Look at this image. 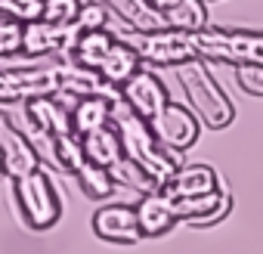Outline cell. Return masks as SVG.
<instances>
[{"instance_id":"cell-1","label":"cell","mask_w":263,"mask_h":254,"mask_svg":"<svg viewBox=\"0 0 263 254\" xmlns=\"http://www.w3.org/2000/svg\"><path fill=\"white\" fill-rule=\"evenodd\" d=\"M111 124L118 127V137H121V149H124V155L134 161L137 168H143V174L161 189V186L174 177L177 161L164 152V146H161L158 137L152 134L149 121H143L140 115H134L124 102H115Z\"/></svg>"},{"instance_id":"cell-2","label":"cell","mask_w":263,"mask_h":254,"mask_svg":"<svg viewBox=\"0 0 263 254\" xmlns=\"http://www.w3.org/2000/svg\"><path fill=\"white\" fill-rule=\"evenodd\" d=\"M177 78L186 90V99L192 105V112L211 127V131H223V127L232 124L235 108L232 99L223 93V87L214 81V75L198 62V59H186L177 65Z\"/></svg>"},{"instance_id":"cell-3","label":"cell","mask_w":263,"mask_h":254,"mask_svg":"<svg viewBox=\"0 0 263 254\" xmlns=\"http://www.w3.org/2000/svg\"><path fill=\"white\" fill-rule=\"evenodd\" d=\"M13 198H16V208L28 229H37V232L53 229L62 217V195H59L56 183L50 180V174H44L41 168L16 177Z\"/></svg>"},{"instance_id":"cell-4","label":"cell","mask_w":263,"mask_h":254,"mask_svg":"<svg viewBox=\"0 0 263 254\" xmlns=\"http://www.w3.org/2000/svg\"><path fill=\"white\" fill-rule=\"evenodd\" d=\"M124 41L137 50L140 59L152 65H180L186 59H198V47L192 31L180 28H158V31H130Z\"/></svg>"},{"instance_id":"cell-5","label":"cell","mask_w":263,"mask_h":254,"mask_svg":"<svg viewBox=\"0 0 263 254\" xmlns=\"http://www.w3.org/2000/svg\"><path fill=\"white\" fill-rule=\"evenodd\" d=\"M198 56L223 59V62H263V34L257 31H223V28H198L192 31Z\"/></svg>"},{"instance_id":"cell-6","label":"cell","mask_w":263,"mask_h":254,"mask_svg":"<svg viewBox=\"0 0 263 254\" xmlns=\"http://www.w3.org/2000/svg\"><path fill=\"white\" fill-rule=\"evenodd\" d=\"M59 93L56 62L34 68H0V105H22L31 96Z\"/></svg>"},{"instance_id":"cell-7","label":"cell","mask_w":263,"mask_h":254,"mask_svg":"<svg viewBox=\"0 0 263 254\" xmlns=\"http://www.w3.org/2000/svg\"><path fill=\"white\" fill-rule=\"evenodd\" d=\"M152 127V134L158 137V143L164 149H189L195 146L198 134H201V127H198V115L186 105H177V102H164V108L149 121Z\"/></svg>"},{"instance_id":"cell-8","label":"cell","mask_w":263,"mask_h":254,"mask_svg":"<svg viewBox=\"0 0 263 254\" xmlns=\"http://www.w3.org/2000/svg\"><path fill=\"white\" fill-rule=\"evenodd\" d=\"M118 93H121V102L134 115H140L143 121H152L167 102V87L161 84V78L152 71H143V68H137L118 87Z\"/></svg>"},{"instance_id":"cell-9","label":"cell","mask_w":263,"mask_h":254,"mask_svg":"<svg viewBox=\"0 0 263 254\" xmlns=\"http://www.w3.org/2000/svg\"><path fill=\"white\" fill-rule=\"evenodd\" d=\"M78 25H56L47 19H31L22 22V53L25 56H68Z\"/></svg>"},{"instance_id":"cell-10","label":"cell","mask_w":263,"mask_h":254,"mask_svg":"<svg viewBox=\"0 0 263 254\" xmlns=\"http://www.w3.org/2000/svg\"><path fill=\"white\" fill-rule=\"evenodd\" d=\"M93 232L115 245H134L143 239L137 208H130V205H102L93 214Z\"/></svg>"},{"instance_id":"cell-11","label":"cell","mask_w":263,"mask_h":254,"mask_svg":"<svg viewBox=\"0 0 263 254\" xmlns=\"http://www.w3.org/2000/svg\"><path fill=\"white\" fill-rule=\"evenodd\" d=\"M22 105H25V121H28V131L50 134V137H59V134L71 131V108H68V105H62L59 93L31 96V99H25Z\"/></svg>"},{"instance_id":"cell-12","label":"cell","mask_w":263,"mask_h":254,"mask_svg":"<svg viewBox=\"0 0 263 254\" xmlns=\"http://www.w3.org/2000/svg\"><path fill=\"white\" fill-rule=\"evenodd\" d=\"M0 155H4L7 177H13V180L28 174V171H34V168H41V155L34 152L31 140L22 131H16L10 121L0 127Z\"/></svg>"},{"instance_id":"cell-13","label":"cell","mask_w":263,"mask_h":254,"mask_svg":"<svg viewBox=\"0 0 263 254\" xmlns=\"http://www.w3.org/2000/svg\"><path fill=\"white\" fill-rule=\"evenodd\" d=\"M220 189V177L214 168L208 165H186V168H177L174 177L161 186L164 195L171 198H186V195H204V192H214Z\"/></svg>"},{"instance_id":"cell-14","label":"cell","mask_w":263,"mask_h":254,"mask_svg":"<svg viewBox=\"0 0 263 254\" xmlns=\"http://www.w3.org/2000/svg\"><path fill=\"white\" fill-rule=\"evenodd\" d=\"M115 102H121L118 96H105V93H90V96H78L71 105V131L74 134H90L96 127L111 121Z\"/></svg>"},{"instance_id":"cell-15","label":"cell","mask_w":263,"mask_h":254,"mask_svg":"<svg viewBox=\"0 0 263 254\" xmlns=\"http://www.w3.org/2000/svg\"><path fill=\"white\" fill-rule=\"evenodd\" d=\"M137 220H140L143 235H161V232H167V229L177 223L171 195H164L161 189L143 192V198H140V205H137Z\"/></svg>"},{"instance_id":"cell-16","label":"cell","mask_w":263,"mask_h":254,"mask_svg":"<svg viewBox=\"0 0 263 254\" xmlns=\"http://www.w3.org/2000/svg\"><path fill=\"white\" fill-rule=\"evenodd\" d=\"M105 10H111L124 25H130L134 31H158L167 28L164 13L155 10L149 0H99Z\"/></svg>"},{"instance_id":"cell-17","label":"cell","mask_w":263,"mask_h":254,"mask_svg":"<svg viewBox=\"0 0 263 254\" xmlns=\"http://www.w3.org/2000/svg\"><path fill=\"white\" fill-rule=\"evenodd\" d=\"M81 143H84L87 161H96V165H102V168H111V165L124 155L121 137H118V127H115L111 121L102 124V127H96V131H90V134H84Z\"/></svg>"},{"instance_id":"cell-18","label":"cell","mask_w":263,"mask_h":254,"mask_svg":"<svg viewBox=\"0 0 263 254\" xmlns=\"http://www.w3.org/2000/svg\"><path fill=\"white\" fill-rule=\"evenodd\" d=\"M171 202H174L177 220H198V223H208V220H217L220 214H226V195H223V189H214V192H204V195L171 198Z\"/></svg>"},{"instance_id":"cell-19","label":"cell","mask_w":263,"mask_h":254,"mask_svg":"<svg viewBox=\"0 0 263 254\" xmlns=\"http://www.w3.org/2000/svg\"><path fill=\"white\" fill-rule=\"evenodd\" d=\"M140 68V56H137V50L130 47L127 41H118L115 38V44H111V50L105 53V59L99 62V75H102V81H108L111 87H121L130 75H134Z\"/></svg>"},{"instance_id":"cell-20","label":"cell","mask_w":263,"mask_h":254,"mask_svg":"<svg viewBox=\"0 0 263 254\" xmlns=\"http://www.w3.org/2000/svg\"><path fill=\"white\" fill-rule=\"evenodd\" d=\"M111 44H115L111 31H105V28H84V31H78L68 56L74 62L87 65V68H99V62L105 59V53L111 50Z\"/></svg>"},{"instance_id":"cell-21","label":"cell","mask_w":263,"mask_h":254,"mask_svg":"<svg viewBox=\"0 0 263 254\" xmlns=\"http://www.w3.org/2000/svg\"><path fill=\"white\" fill-rule=\"evenodd\" d=\"M84 161H87V155H84L81 134L65 131V134L53 137V161H50L53 168H59V171H65V174H74Z\"/></svg>"},{"instance_id":"cell-22","label":"cell","mask_w":263,"mask_h":254,"mask_svg":"<svg viewBox=\"0 0 263 254\" xmlns=\"http://www.w3.org/2000/svg\"><path fill=\"white\" fill-rule=\"evenodd\" d=\"M74 177H78V186H81V192L87 195V198H108L111 192H115V180H111V174H108V168H102V165H96V161H84L78 171H74Z\"/></svg>"},{"instance_id":"cell-23","label":"cell","mask_w":263,"mask_h":254,"mask_svg":"<svg viewBox=\"0 0 263 254\" xmlns=\"http://www.w3.org/2000/svg\"><path fill=\"white\" fill-rule=\"evenodd\" d=\"M164 22L167 28H180V31H198L208 25V13L201 0H180L177 7L164 10Z\"/></svg>"},{"instance_id":"cell-24","label":"cell","mask_w":263,"mask_h":254,"mask_svg":"<svg viewBox=\"0 0 263 254\" xmlns=\"http://www.w3.org/2000/svg\"><path fill=\"white\" fill-rule=\"evenodd\" d=\"M108 174H111V180L115 183H124V186H130V189H140V192H149V189H158L146 174H143V168H137L134 161H130L127 155H121L111 168H108Z\"/></svg>"},{"instance_id":"cell-25","label":"cell","mask_w":263,"mask_h":254,"mask_svg":"<svg viewBox=\"0 0 263 254\" xmlns=\"http://www.w3.org/2000/svg\"><path fill=\"white\" fill-rule=\"evenodd\" d=\"M78 10H81V0H44L41 19L56 22V25H74Z\"/></svg>"},{"instance_id":"cell-26","label":"cell","mask_w":263,"mask_h":254,"mask_svg":"<svg viewBox=\"0 0 263 254\" xmlns=\"http://www.w3.org/2000/svg\"><path fill=\"white\" fill-rule=\"evenodd\" d=\"M235 81L245 93L263 96V62H254V59L235 62Z\"/></svg>"},{"instance_id":"cell-27","label":"cell","mask_w":263,"mask_h":254,"mask_svg":"<svg viewBox=\"0 0 263 254\" xmlns=\"http://www.w3.org/2000/svg\"><path fill=\"white\" fill-rule=\"evenodd\" d=\"M44 0H0V16L16 19V22H31L41 19Z\"/></svg>"},{"instance_id":"cell-28","label":"cell","mask_w":263,"mask_h":254,"mask_svg":"<svg viewBox=\"0 0 263 254\" xmlns=\"http://www.w3.org/2000/svg\"><path fill=\"white\" fill-rule=\"evenodd\" d=\"M22 53V22L0 16V56Z\"/></svg>"},{"instance_id":"cell-29","label":"cell","mask_w":263,"mask_h":254,"mask_svg":"<svg viewBox=\"0 0 263 254\" xmlns=\"http://www.w3.org/2000/svg\"><path fill=\"white\" fill-rule=\"evenodd\" d=\"M74 25H78L81 31H84V28H105V7H102V4H81Z\"/></svg>"},{"instance_id":"cell-30","label":"cell","mask_w":263,"mask_h":254,"mask_svg":"<svg viewBox=\"0 0 263 254\" xmlns=\"http://www.w3.org/2000/svg\"><path fill=\"white\" fill-rule=\"evenodd\" d=\"M149 4H152L155 10H161V13H164V10H171V7H177V4H180V0H149Z\"/></svg>"},{"instance_id":"cell-31","label":"cell","mask_w":263,"mask_h":254,"mask_svg":"<svg viewBox=\"0 0 263 254\" xmlns=\"http://www.w3.org/2000/svg\"><path fill=\"white\" fill-rule=\"evenodd\" d=\"M7 177V171H4V155H0V180H4Z\"/></svg>"},{"instance_id":"cell-32","label":"cell","mask_w":263,"mask_h":254,"mask_svg":"<svg viewBox=\"0 0 263 254\" xmlns=\"http://www.w3.org/2000/svg\"><path fill=\"white\" fill-rule=\"evenodd\" d=\"M7 121H10V118H7V115H4V112H0V127H4V124H7Z\"/></svg>"},{"instance_id":"cell-33","label":"cell","mask_w":263,"mask_h":254,"mask_svg":"<svg viewBox=\"0 0 263 254\" xmlns=\"http://www.w3.org/2000/svg\"><path fill=\"white\" fill-rule=\"evenodd\" d=\"M201 4H211V0H201Z\"/></svg>"}]
</instances>
